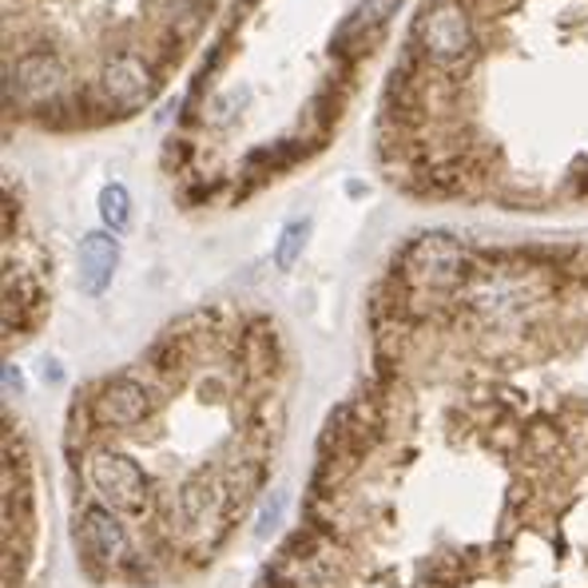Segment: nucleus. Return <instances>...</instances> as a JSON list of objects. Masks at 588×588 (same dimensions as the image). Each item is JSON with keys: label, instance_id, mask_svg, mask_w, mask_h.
Listing matches in <instances>:
<instances>
[{"label": "nucleus", "instance_id": "obj_10", "mask_svg": "<svg viewBox=\"0 0 588 588\" xmlns=\"http://www.w3.org/2000/svg\"><path fill=\"white\" fill-rule=\"evenodd\" d=\"M307 239H310V220H290L287 227H282L279 247H275V263H279V270H290L295 263H299V255L307 250Z\"/></svg>", "mask_w": 588, "mask_h": 588}, {"label": "nucleus", "instance_id": "obj_7", "mask_svg": "<svg viewBox=\"0 0 588 588\" xmlns=\"http://www.w3.org/2000/svg\"><path fill=\"white\" fill-rule=\"evenodd\" d=\"M116 267H120V243L111 239V235H104V231H96V235H84L81 243V282L88 295H104L111 282V275H116Z\"/></svg>", "mask_w": 588, "mask_h": 588}, {"label": "nucleus", "instance_id": "obj_2", "mask_svg": "<svg viewBox=\"0 0 588 588\" xmlns=\"http://www.w3.org/2000/svg\"><path fill=\"white\" fill-rule=\"evenodd\" d=\"M421 49L438 64H461L473 52V24L458 0H438L418 24Z\"/></svg>", "mask_w": 588, "mask_h": 588}, {"label": "nucleus", "instance_id": "obj_6", "mask_svg": "<svg viewBox=\"0 0 588 588\" xmlns=\"http://www.w3.org/2000/svg\"><path fill=\"white\" fill-rule=\"evenodd\" d=\"M104 92H108L120 108L143 104L151 96L148 64H143L140 56H116V61H108V68H104Z\"/></svg>", "mask_w": 588, "mask_h": 588}, {"label": "nucleus", "instance_id": "obj_5", "mask_svg": "<svg viewBox=\"0 0 588 588\" xmlns=\"http://www.w3.org/2000/svg\"><path fill=\"white\" fill-rule=\"evenodd\" d=\"M148 414V389L140 382L120 378V382H108L100 389V398H96V418L104 426H116V429H128Z\"/></svg>", "mask_w": 588, "mask_h": 588}, {"label": "nucleus", "instance_id": "obj_11", "mask_svg": "<svg viewBox=\"0 0 588 588\" xmlns=\"http://www.w3.org/2000/svg\"><path fill=\"white\" fill-rule=\"evenodd\" d=\"M282 509H287V498H282V493H270V498L263 501V513H259V528H255V537H259V541H267L270 533L279 528Z\"/></svg>", "mask_w": 588, "mask_h": 588}, {"label": "nucleus", "instance_id": "obj_1", "mask_svg": "<svg viewBox=\"0 0 588 588\" xmlns=\"http://www.w3.org/2000/svg\"><path fill=\"white\" fill-rule=\"evenodd\" d=\"M88 481L104 505L116 513H143V505H148V478L124 453H96L88 461Z\"/></svg>", "mask_w": 588, "mask_h": 588}, {"label": "nucleus", "instance_id": "obj_8", "mask_svg": "<svg viewBox=\"0 0 588 588\" xmlns=\"http://www.w3.org/2000/svg\"><path fill=\"white\" fill-rule=\"evenodd\" d=\"M17 88L32 104L52 100L64 88V64L52 52H29L21 61V68H17Z\"/></svg>", "mask_w": 588, "mask_h": 588}, {"label": "nucleus", "instance_id": "obj_4", "mask_svg": "<svg viewBox=\"0 0 588 588\" xmlns=\"http://www.w3.org/2000/svg\"><path fill=\"white\" fill-rule=\"evenodd\" d=\"M81 537H84V548H88V557L104 560V565H120L128 557V533H124L116 509L108 505L84 513Z\"/></svg>", "mask_w": 588, "mask_h": 588}, {"label": "nucleus", "instance_id": "obj_3", "mask_svg": "<svg viewBox=\"0 0 588 588\" xmlns=\"http://www.w3.org/2000/svg\"><path fill=\"white\" fill-rule=\"evenodd\" d=\"M466 270V247L449 235H421L406 250V275L414 287H453Z\"/></svg>", "mask_w": 588, "mask_h": 588}, {"label": "nucleus", "instance_id": "obj_12", "mask_svg": "<svg viewBox=\"0 0 588 588\" xmlns=\"http://www.w3.org/2000/svg\"><path fill=\"white\" fill-rule=\"evenodd\" d=\"M402 0H362L359 9V21L366 24V29H378V24H386L389 17H394V9H398Z\"/></svg>", "mask_w": 588, "mask_h": 588}, {"label": "nucleus", "instance_id": "obj_9", "mask_svg": "<svg viewBox=\"0 0 588 588\" xmlns=\"http://www.w3.org/2000/svg\"><path fill=\"white\" fill-rule=\"evenodd\" d=\"M96 207H100V220L108 223L111 231H128L131 227V195H128V188H124V183H108V188L100 191Z\"/></svg>", "mask_w": 588, "mask_h": 588}]
</instances>
